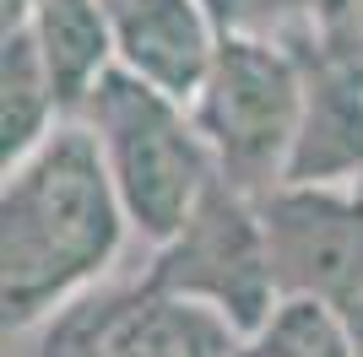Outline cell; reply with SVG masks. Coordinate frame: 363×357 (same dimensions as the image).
<instances>
[{
  "label": "cell",
  "mask_w": 363,
  "mask_h": 357,
  "mask_svg": "<svg viewBox=\"0 0 363 357\" xmlns=\"http://www.w3.org/2000/svg\"><path fill=\"white\" fill-rule=\"evenodd\" d=\"M141 282L179 298V303H196V309L217 314L244 341L260 336L282 309V287H277V271H272L260 211L250 195L228 190L223 178L190 211V222L168 244L152 249Z\"/></svg>",
  "instance_id": "obj_4"
},
{
  "label": "cell",
  "mask_w": 363,
  "mask_h": 357,
  "mask_svg": "<svg viewBox=\"0 0 363 357\" xmlns=\"http://www.w3.org/2000/svg\"><path fill=\"white\" fill-rule=\"evenodd\" d=\"M114 65L174 103H196L223 49V22L206 0H108Z\"/></svg>",
  "instance_id": "obj_7"
},
{
  "label": "cell",
  "mask_w": 363,
  "mask_h": 357,
  "mask_svg": "<svg viewBox=\"0 0 363 357\" xmlns=\"http://www.w3.org/2000/svg\"><path fill=\"white\" fill-rule=\"evenodd\" d=\"M55 125H65V103L38 55V38L28 28H6L0 33V157L16 163Z\"/></svg>",
  "instance_id": "obj_8"
},
{
  "label": "cell",
  "mask_w": 363,
  "mask_h": 357,
  "mask_svg": "<svg viewBox=\"0 0 363 357\" xmlns=\"http://www.w3.org/2000/svg\"><path fill=\"white\" fill-rule=\"evenodd\" d=\"M130 217L82 119H65L6 163L0 178V314L6 336H33L55 314L108 287Z\"/></svg>",
  "instance_id": "obj_1"
},
{
  "label": "cell",
  "mask_w": 363,
  "mask_h": 357,
  "mask_svg": "<svg viewBox=\"0 0 363 357\" xmlns=\"http://www.w3.org/2000/svg\"><path fill=\"white\" fill-rule=\"evenodd\" d=\"M244 357H358L342 314L320 303H282L260 336L244 341Z\"/></svg>",
  "instance_id": "obj_9"
},
{
  "label": "cell",
  "mask_w": 363,
  "mask_h": 357,
  "mask_svg": "<svg viewBox=\"0 0 363 357\" xmlns=\"http://www.w3.org/2000/svg\"><path fill=\"white\" fill-rule=\"evenodd\" d=\"M342 325H347V336H352V352L363 357V298H358V303H352L347 314H342Z\"/></svg>",
  "instance_id": "obj_10"
},
{
  "label": "cell",
  "mask_w": 363,
  "mask_h": 357,
  "mask_svg": "<svg viewBox=\"0 0 363 357\" xmlns=\"http://www.w3.org/2000/svg\"><path fill=\"white\" fill-rule=\"evenodd\" d=\"M28 357H244L217 314L136 282H108L28 336Z\"/></svg>",
  "instance_id": "obj_5"
},
{
  "label": "cell",
  "mask_w": 363,
  "mask_h": 357,
  "mask_svg": "<svg viewBox=\"0 0 363 357\" xmlns=\"http://www.w3.org/2000/svg\"><path fill=\"white\" fill-rule=\"evenodd\" d=\"M76 119L92 130L104 152V168L130 217V233L147 238L152 249L179 233L217 184V163L190 108L152 92L136 76H125L120 65L87 92Z\"/></svg>",
  "instance_id": "obj_2"
},
{
  "label": "cell",
  "mask_w": 363,
  "mask_h": 357,
  "mask_svg": "<svg viewBox=\"0 0 363 357\" xmlns=\"http://www.w3.org/2000/svg\"><path fill=\"white\" fill-rule=\"evenodd\" d=\"M303 108H309V71L298 49L228 33L212 76L190 103V119L212 152L217 178L260 200L288 184L303 135Z\"/></svg>",
  "instance_id": "obj_3"
},
{
  "label": "cell",
  "mask_w": 363,
  "mask_h": 357,
  "mask_svg": "<svg viewBox=\"0 0 363 357\" xmlns=\"http://www.w3.org/2000/svg\"><path fill=\"white\" fill-rule=\"evenodd\" d=\"M255 211L282 303L347 314L363 298V184H282Z\"/></svg>",
  "instance_id": "obj_6"
}]
</instances>
